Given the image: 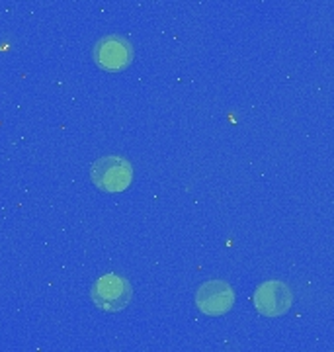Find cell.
Wrapping results in <instances>:
<instances>
[{
    "label": "cell",
    "mask_w": 334,
    "mask_h": 352,
    "mask_svg": "<svg viewBox=\"0 0 334 352\" xmlns=\"http://www.w3.org/2000/svg\"><path fill=\"white\" fill-rule=\"evenodd\" d=\"M92 182L104 192H122L129 188L131 180H133V168L129 161H125L124 157H102L96 163L92 164Z\"/></svg>",
    "instance_id": "obj_1"
},
{
    "label": "cell",
    "mask_w": 334,
    "mask_h": 352,
    "mask_svg": "<svg viewBox=\"0 0 334 352\" xmlns=\"http://www.w3.org/2000/svg\"><path fill=\"white\" fill-rule=\"evenodd\" d=\"M133 298V288L125 278L118 274H106L94 284L92 288V300L102 311H122L125 309Z\"/></svg>",
    "instance_id": "obj_2"
},
{
    "label": "cell",
    "mask_w": 334,
    "mask_h": 352,
    "mask_svg": "<svg viewBox=\"0 0 334 352\" xmlns=\"http://www.w3.org/2000/svg\"><path fill=\"white\" fill-rule=\"evenodd\" d=\"M94 61L100 69L118 73L124 71L133 61V47L131 43L122 36H106L94 45Z\"/></svg>",
    "instance_id": "obj_3"
},
{
    "label": "cell",
    "mask_w": 334,
    "mask_h": 352,
    "mask_svg": "<svg viewBox=\"0 0 334 352\" xmlns=\"http://www.w3.org/2000/svg\"><path fill=\"white\" fill-rule=\"evenodd\" d=\"M293 303V296L284 282L270 280L260 284L254 292V307L264 317H280L289 311Z\"/></svg>",
    "instance_id": "obj_4"
},
{
    "label": "cell",
    "mask_w": 334,
    "mask_h": 352,
    "mask_svg": "<svg viewBox=\"0 0 334 352\" xmlns=\"http://www.w3.org/2000/svg\"><path fill=\"white\" fill-rule=\"evenodd\" d=\"M196 305L205 315H225L235 305V292L223 280H210L199 286Z\"/></svg>",
    "instance_id": "obj_5"
}]
</instances>
